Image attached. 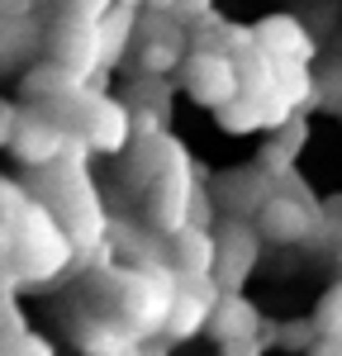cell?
Here are the masks:
<instances>
[{
    "instance_id": "1",
    "label": "cell",
    "mask_w": 342,
    "mask_h": 356,
    "mask_svg": "<svg viewBox=\"0 0 342 356\" xmlns=\"http://www.w3.org/2000/svg\"><path fill=\"white\" fill-rule=\"evenodd\" d=\"M86 152H90V147L76 138L72 152H67L57 166L43 171V181H38V200L57 214V223L72 233V243H76V247H95V243L110 238V219H105L100 191H95L90 171H86Z\"/></svg>"
},
{
    "instance_id": "2",
    "label": "cell",
    "mask_w": 342,
    "mask_h": 356,
    "mask_svg": "<svg viewBox=\"0 0 342 356\" xmlns=\"http://www.w3.org/2000/svg\"><path fill=\"white\" fill-rule=\"evenodd\" d=\"M200 171L190 162V152L176 143V138H162V166L147 186V223L162 233V238H176L181 228H190V204H195V181Z\"/></svg>"
},
{
    "instance_id": "3",
    "label": "cell",
    "mask_w": 342,
    "mask_h": 356,
    "mask_svg": "<svg viewBox=\"0 0 342 356\" xmlns=\"http://www.w3.org/2000/svg\"><path fill=\"white\" fill-rule=\"evenodd\" d=\"M181 86L186 95L204 105V110H224L243 95V76H238V62L228 53H214V48H190L186 67H181Z\"/></svg>"
},
{
    "instance_id": "4",
    "label": "cell",
    "mask_w": 342,
    "mask_h": 356,
    "mask_svg": "<svg viewBox=\"0 0 342 356\" xmlns=\"http://www.w3.org/2000/svg\"><path fill=\"white\" fill-rule=\"evenodd\" d=\"M219 238V266H214V285L224 295H243V285L252 280L256 261H261V233L252 219H224L214 228Z\"/></svg>"
},
{
    "instance_id": "5",
    "label": "cell",
    "mask_w": 342,
    "mask_h": 356,
    "mask_svg": "<svg viewBox=\"0 0 342 356\" xmlns=\"http://www.w3.org/2000/svg\"><path fill=\"white\" fill-rule=\"evenodd\" d=\"M256 233L266 243H281V247H295V243H318L323 238V204L318 200H300V195H276L261 214H256Z\"/></svg>"
},
{
    "instance_id": "6",
    "label": "cell",
    "mask_w": 342,
    "mask_h": 356,
    "mask_svg": "<svg viewBox=\"0 0 342 356\" xmlns=\"http://www.w3.org/2000/svg\"><path fill=\"white\" fill-rule=\"evenodd\" d=\"M276 195H281V181H276L271 171H261L256 162L214 176V200H219L224 219H256Z\"/></svg>"
},
{
    "instance_id": "7",
    "label": "cell",
    "mask_w": 342,
    "mask_h": 356,
    "mask_svg": "<svg viewBox=\"0 0 342 356\" xmlns=\"http://www.w3.org/2000/svg\"><path fill=\"white\" fill-rule=\"evenodd\" d=\"M219 300H224V290H219L214 280H181L162 342H167V347H181V342H190V337H200V332H209Z\"/></svg>"
},
{
    "instance_id": "8",
    "label": "cell",
    "mask_w": 342,
    "mask_h": 356,
    "mask_svg": "<svg viewBox=\"0 0 342 356\" xmlns=\"http://www.w3.org/2000/svg\"><path fill=\"white\" fill-rule=\"evenodd\" d=\"M48 53L57 67H67L72 76H90L100 67V24L90 19H72V15H57V24L48 29Z\"/></svg>"
},
{
    "instance_id": "9",
    "label": "cell",
    "mask_w": 342,
    "mask_h": 356,
    "mask_svg": "<svg viewBox=\"0 0 342 356\" xmlns=\"http://www.w3.org/2000/svg\"><path fill=\"white\" fill-rule=\"evenodd\" d=\"M72 143L76 138L67 134L62 124H53L48 114H24L19 119V134H15V143H10V152L19 157L24 166H33V171H48V166H57L67 152H72Z\"/></svg>"
},
{
    "instance_id": "10",
    "label": "cell",
    "mask_w": 342,
    "mask_h": 356,
    "mask_svg": "<svg viewBox=\"0 0 342 356\" xmlns=\"http://www.w3.org/2000/svg\"><path fill=\"white\" fill-rule=\"evenodd\" d=\"M81 143L90 152H129V143H133V110L124 105V100H110V95H95V105H90V119H86V134Z\"/></svg>"
},
{
    "instance_id": "11",
    "label": "cell",
    "mask_w": 342,
    "mask_h": 356,
    "mask_svg": "<svg viewBox=\"0 0 342 356\" xmlns=\"http://www.w3.org/2000/svg\"><path fill=\"white\" fill-rule=\"evenodd\" d=\"M256 29V48L276 62H314V33L300 15H266Z\"/></svg>"
},
{
    "instance_id": "12",
    "label": "cell",
    "mask_w": 342,
    "mask_h": 356,
    "mask_svg": "<svg viewBox=\"0 0 342 356\" xmlns=\"http://www.w3.org/2000/svg\"><path fill=\"white\" fill-rule=\"evenodd\" d=\"M214 119L224 124L228 134H276V129H285V124L300 119V114L290 110V105H281L276 95H266V100H256V95H238V100L224 105Z\"/></svg>"
},
{
    "instance_id": "13",
    "label": "cell",
    "mask_w": 342,
    "mask_h": 356,
    "mask_svg": "<svg viewBox=\"0 0 342 356\" xmlns=\"http://www.w3.org/2000/svg\"><path fill=\"white\" fill-rule=\"evenodd\" d=\"M214 266H219V238L214 228H181L171 238V271L181 280H214Z\"/></svg>"
},
{
    "instance_id": "14",
    "label": "cell",
    "mask_w": 342,
    "mask_h": 356,
    "mask_svg": "<svg viewBox=\"0 0 342 356\" xmlns=\"http://www.w3.org/2000/svg\"><path fill=\"white\" fill-rule=\"evenodd\" d=\"M186 29H176L167 19L162 29L142 24L138 33V76H171L176 67H186Z\"/></svg>"
},
{
    "instance_id": "15",
    "label": "cell",
    "mask_w": 342,
    "mask_h": 356,
    "mask_svg": "<svg viewBox=\"0 0 342 356\" xmlns=\"http://www.w3.org/2000/svg\"><path fill=\"white\" fill-rule=\"evenodd\" d=\"M266 332V318L247 295H224L219 309H214V323H209V337L228 347V342H247V337H261Z\"/></svg>"
},
{
    "instance_id": "16",
    "label": "cell",
    "mask_w": 342,
    "mask_h": 356,
    "mask_svg": "<svg viewBox=\"0 0 342 356\" xmlns=\"http://www.w3.org/2000/svg\"><path fill=\"white\" fill-rule=\"evenodd\" d=\"M304 143H309V124H304V119H290L285 129L266 134L261 152H256V166L271 171L276 181H285V176L300 171V152H304Z\"/></svg>"
},
{
    "instance_id": "17",
    "label": "cell",
    "mask_w": 342,
    "mask_h": 356,
    "mask_svg": "<svg viewBox=\"0 0 342 356\" xmlns=\"http://www.w3.org/2000/svg\"><path fill=\"white\" fill-rule=\"evenodd\" d=\"M76 347L86 356H124L129 347H138V337L129 332L124 318H114V314H90L76 323Z\"/></svg>"
},
{
    "instance_id": "18",
    "label": "cell",
    "mask_w": 342,
    "mask_h": 356,
    "mask_svg": "<svg viewBox=\"0 0 342 356\" xmlns=\"http://www.w3.org/2000/svg\"><path fill=\"white\" fill-rule=\"evenodd\" d=\"M133 38H138V10L133 5H114L100 19V67H119Z\"/></svg>"
},
{
    "instance_id": "19",
    "label": "cell",
    "mask_w": 342,
    "mask_h": 356,
    "mask_svg": "<svg viewBox=\"0 0 342 356\" xmlns=\"http://www.w3.org/2000/svg\"><path fill=\"white\" fill-rule=\"evenodd\" d=\"M276 100L295 114L318 100V76L309 72V62H276Z\"/></svg>"
},
{
    "instance_id": "20",
    "label": "cell",
    "mask_w": 342,
    "mask_h": 356,
    "mask_svg": "<svg viewBox=\"0 0 342 356\" xmlns=\"http://www.w3.org/2000/svg\"><path fill=\"white\" fill-rule=\"evenodd\" d=\"M38 43H48V33L38 19H0V72L38 53Z\"/></svg>"
},
{
    "instance_id": "21",
    "label": "cell",
    "mask_w": 342,
    "mask_h": 356,
    "mask_svg": "<svg viewBox=\"0 0 342 356\" xmlns=\"http://www.w3.org/2000/svg\"><path fill=\"white\" fill-rule=\"evenodd\" d=\"M266 337L276 352L309 356V347L318 342V328H314V318H285V323H266Z\"/></svg>"
},
{
    "instance_id": "22",
    "label": "cell",
    "mask_w": 342,
    "mask_h": 356,
    "mask_svg": "<svg viewBox=\"0 0 342 356\" xmlns=\"http://www.w3.org/2000/svg\"><path fill=\"white\" fill-rule=\"evenodd\" d=\"M309 318H314V328H318V337H342V280L318 295V309H314Z\"/></svg>"
},
{
    "instance_id": "23",
    "label": "cell",
    "mask_w": 342,
    "mask_h": 356,
    "mask_svg": "<svg viewBox=\"0 0 342 356\" xmlns=\"http://www.w3.org/2000/svg\"><path fill=\"white\" fill-rule=\"evenodd\" d=\"M0 356H53V342L33 337V332H0Z\"/></svg>"
},
{
    "instance_id": "24",
    "label": "cell",
    "mask_w": 342,
    "mask_h": 356,
    "mask_svg": "<svg viewBox=\"0 0 342 356\" xmlns=\"http://www.w3.org/2000/svg\"><path fill=\"white\" fill-rule=\"evenodd\" d=\"M24 309H19V295H15V285L5 280L0 285V332H24Z\"/></svg>"
},
{
    "instance_id": "25",
    "label": "cell",
    "mask_w": 342,
    "mask_h": 356,
    "mask_svg": "<svg viewBox=\"0 0 342 356\" xmlns=\"http://www.w3.org/2000/svg\"><path fill=\"white\" fill-rule=\"evenodd\" d=\"M114 5H119V0H57L62 15H72V19H90V24H100Z\"/></svg>"
},
{
    "instance_id": "26",
    "label": "cell",
    "mask_w": 342,
    "mask_h": 356,
    "mask_svg": "<svg viewBox=\"0 0 342 356\" xmlns=\"http://www.w3.org/2000/svg\"><path fill=\"white\" fill-rule=\"evenodd\" d=\"M19 119H24V110H15L10 100H0V147H10V143H15V134H19Z\"/></svg>"
},
{
    "instance_id": "27",
    "label": "cell",
    "mask_w": 342,
    "mask_h": 356,
    "mask_svg": "<svg viewBox=\"0 0 342 356\" xmlns=\"http://www.w3.org/2000/svg\"><path fill=\"white\" fill-rule=\"evenodd\" d=\"M271 352V337L261 332V337H247V342H228V347H219V356H266Z\"/></svg>"
},
{
    "instance_id": "28",
    "label": "cell",
    "mask_w": 342,
    "mask_h": 356,
    "mask_svg": "<svg viewBox=\"0 0 342 356\" xmlns=\"http://www.w3.org/2000/svg\"><path fill=\"white\" fill-rule=\"evenodd\" d=\"M33 0H0V19H28Z\"/></svg>"
},
{
    "instance_id": "29",
    "label": "cell",
    "mask_w": 342,
    "mask_h": 356,
    "mask_svg": "<svg viewBox=\"0 0 342 356\" xmlns=\"http://www.w3.org/2000/svg\"><path fill=\"white\" fill-rule=\"evenodd\" d=\"M309 356H342V337H318L309 347Z\"/></svg>"
},
{
    "instance_id": "30",
    "label": "cell",
    "mask_w": 342,
    "mask_h": 356,
    "mask_svg": "<svg viewBox=\"0 0 342 356\" xmlns=\"http://www.w3.org/2000/svg\"><path fill=\"white\" fill-rule=\"evenodd\" d=\"M124 356H152V347H147V342H138V347H129Z\"/></svg>"
},
{
    "instance_id": "31",
    "label": "cell",
    "mask_w": 342,
    "mask_h": 356,
    "mask_svg": "<svg viewBox=\"0 0 342 356\" xmlns=\"http://www.w3.org/2000/svg\"><path fill=\"white\" fill-rule=\"evenodd\" d=\"M152 356H171V347L167 342H152Z\"/></svg>"
},
{
    "instance_id": "32",
    "label": "cell",
    "mask_w": 342,
    "mask_h": 356,
    "mask_svg": "<svg viewBox=\"0 0 342 356\" xmlns=\"http://www.w3.org/2000/svg\"><path fill=\"white\" fill-rule=\"evenodd\" d=\"M0 285H5V271H0Z\"/></svg>"
}]
</instances>
